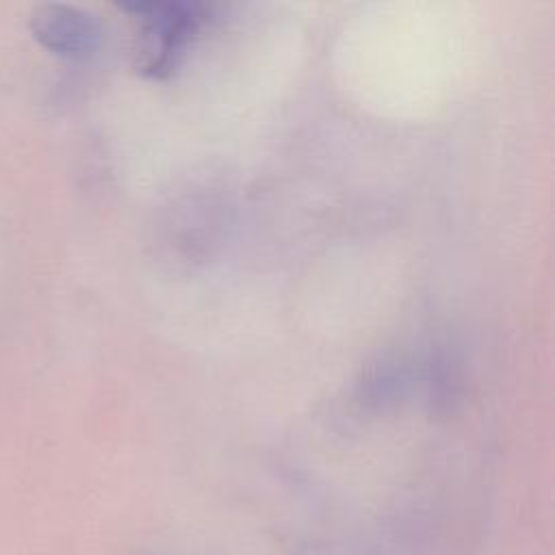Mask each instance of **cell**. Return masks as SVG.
I'll use <instances>...</instances> for the list:
<instances>
[{
	"instance_id": "obj_1",
	"label": "cell",
	"mask_w": 555,
	"mask_h": 555,
	"mask_svg": "<svg viewBox=\"0 0 555 555\" xmlns=\"http://www.w3.org/2000/svg\"><path fill=\"white\" fill-rule=\"evenodd\" d=\"M141 22V61L145 74L163 76L173 69L178 56L202 24V7L186 2H152L126 7Z\"/></svg>"
},
{
	"instance_id": "obj_2",
	"label": "cell",
	"mask_w": 555,
	"mask_h": 555,
	"mask_svg": "<svg viewBox=\"0 0 555 555\" xmlns=\"http://www.w3.org/2000/svg\"><path fill=\"white\" fill-rule=\"evenodd\" d=\"M33 37L54 54L82 59L89 56L100 43L98 22L67 4H43L30 17Z\"/></svg>"
}]
</instances>
